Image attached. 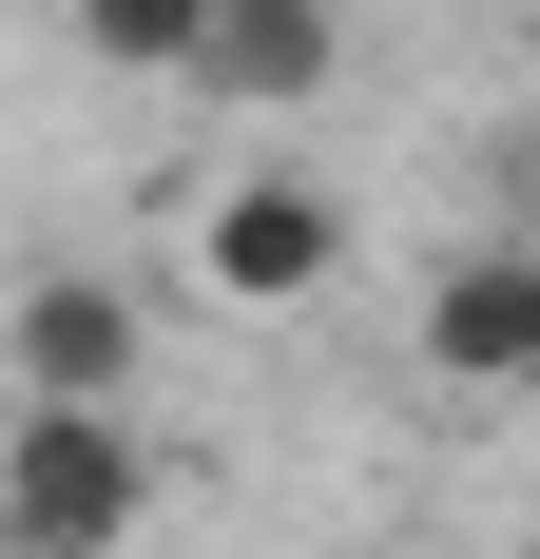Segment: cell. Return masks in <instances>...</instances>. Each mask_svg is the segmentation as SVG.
<instances>
[{
	"label": "cell",
	"instance_id": "1",
	"mask_svg": "<svg viewBox=\"0 0 540 559\" xmlns=\"http://www.w3.org/2000/svg\"><path fill=\"white\" fill-rule=\"evenodd\" d=\"M136 540H155L136 405H0V559H136Z\"/></svg>",
	"mask_w": 540,
	"mask_h": 559
},
{
	"label": "cell",
	"instance_id": "2",
	"mask_svg": "<svg viewBox=\"0 0 540 559\" xmlns=\"http://www.w3.org/2000/svg\"><path fill=\"white\" fill-rule=\"evenodd\" d=\"M193 289L213 309H328L348 289V193L328 174H213L193 193Z\"/></svg>",
	"mask_w": 540,
	"mask_h": 559
},
{
	"label": "cell",
	"instance_id": "3",
	"mask_svg": "<svg viewBox=\"0 0 540 559\" xmlns=\"http://www.w3.org/2000/svg\"><path fill=\"white\" fill-rule=\"evenodd\" d=\"M136 367H155V289L136 271H20V309H0V386L20 405H136Z\"/></svg>",
	"mask_w": 540,
	"mask_h": 559
},
{
	"label": "cell",
	"instance_id": "4",
	"mask_svg": "<svg viewBox=\"0 0 540 559\" xmlns=\"http://www.w3.org/2000/svg\"><path fill=\"white\" fill-rule=\"evenodd\" d=\"M328 78H348V0H213L193 20V97L232 116H309Z\"/></svg>",
	"mask_w": 540,
	"mask_h": 559
},
{
	"label": "cell",
	"instance_id": "5",
	"mask_svg": "<svg viewBox=\"0 0 540 559\" xmlns=\"http://www.w3.org/2000/svg\"><path fill=\"white\" fill-rule=\"evenodd\" d=\"M425 367H444L463 405L540 386V251H444V289H425Z\"/></svg>",
	"mask_w": 540,
	"mask_h": 559
},
{
	"label": "cell",
	"instance_id": "6",
	"mask_svg": "<svg viewBox=\"0 0 540 559\" xmlns=\"http://www.w3.org/2000/svg\"><path fill=\"white\" fill-rule=\"evenodd\" d=\"M58 20H78L97 78H193V20H213V0H58Z\"/></svg>",
	"mask_w": 540,
	"mask_h": 559
}]
</instances>
